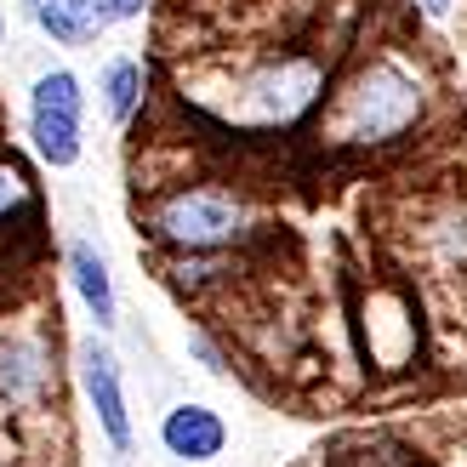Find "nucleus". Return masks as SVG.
<instances>
[{
	"mask_svg": "<svg viewBox=\"0 0 467 467\" xmlns=\"http://www.w3.org/2000/svg\"><path fill=\"white\" fill-rule=\"evenodd\" d=\"M325 86H331V68L302 46H285V52L240 63L234 75L205 80L194 103L228 131H291L314 109H325Z\"/></svg>",
	"mask_w": 467,
	"mask_h": 467,
	"instance_id": "f257e3e1",
	"label": "nucleus"
},
{
	"mask_svg": "<svg viewBox=\"0 0 467 467\" xmlns=\"http://www.w3.org/2000/svg\"><path fill=\"white\" fill-rule=\"evenodd\" d=\"M428 103L433 86L422 68L400 52H377L331 91V103L319 114V137L331 149H365V154L393 149L428 120Z\"/></svg>",
	"mask_w": 467,
	"mask_h": 467,
	"instance_id": "f03ea898",
	"label": "nucleus"
},
{
	"mask_svg": "<svg viewBox=\"0 0 467 467\" xmlns=\"http://www.w3.org/2000/svg\"><path fill=\"white\" fill-rule=\"evenodd\" d=\"M143 234L171 256H234L256 240V205L228 182H177L143 205Z\"/></svg>",
	"mask_w": 467,
	"mask_h": 467,
	"instance_id": "7ed1b4c3",
	"label": "nucleus"
},
{
	"mask_svg": "<svg viewBox=\"0 0 467 467\" xmlns=\"http://www.w3.org/2000/svg\"><path fill=\"white\" fill-rule=\"evenodd\" d=\"M23 126H29V149L40 166H52V171L80 166V154H86V80L63 63H46L29 86V103H23Z\"/></svg>",
	"mask_w": 467,
	"mask_h": 467,
	"instance_id": "20e7f679",
	"label": "nucleus"
},
{
	"mask_svg": "<svg viewBox=\"0 0 467 467\" xmlns=\"http://www.w3.org/2000/svg\"><path fill=\"white\" fill-rule=\"evenodd\" d=\"M57 410V342L46 331H0V416Z\"/></svg>",
	"mask_w": 467,
	"mask_h": 467,
	"instance_id": "39448f33",
	"label": "nucleus"
},
{
	"mask_svg": "<svg viewBox=\"0 0 467 467\" xmlns=\"http://www.w3.org/2000/svg\"><path fill=\"white\" fill-rule=\"evenodd\" d=\"M75 377H80V393L91 416H98V433L109 439L114 462H131V405H126V377H120V354L103 342V337H80L75 348Z\"/></svg>",
	"mask_w": 467,
	"mask_h": 467,
	"instance_id": "423d86ee",
	"label": "nucleus"
},
{
	"mask_svg": "<svg viewBox=\"0 0 467 467\" xmlns=\"http://www.w3.org/2000/svg\"><path fill=\"white\" fill-rule=\"evenodd\" d=\"M410 245H416V263L433 285H456L467 279V200H439L428 205L410 228Z\"/></svg>",
	"mask_w": 467,
	"mask_h": 467,
	"instance_id": "0eeeda50",
	"label": "nucleus"
},
{
	"mask_svg": "<svg viewBox=\"0 0 467 467\" xmlns=\"http://www.w3.org/2000/svg\"><path fill=\"white\" fill-rule=\"evenodd\" d=\"M416 342H422V325L405 291H370L365 302V354L377 359V370H405Z\"/></svg>",
	"mask_w": 467,
	"mask_h": 467,
	"instance_id": "6e6552de",
	"label": "nucleus"
},
{
	"mask_svg": "<svg viewBox=\"0 0 467 467\" xmlns=\"http://www.w3.org/2000/svg\"><path fill=\"white\" fill-rule=\"evenodd\" d=\"M160 445H166V456H177V462H217L228 451V422L212 405L182 400V405H171L160 416Z\"/></svg>",
	"mask_w": 467,
	"mask_h": 467,
	"instance_id": "1a4fd4ad",
	"label": "nucleus"
},
{
	"mask_svg": "<svg viewBox=\"0 0 467 467\" xmlns=\"http://www.w3.org/2000/svg\"><path fill=\"white\" fill-rule=\"evenodd\" d=\"M63 268H68V285L86 302V314L98 331H114L120 325V296H114V274H109V256L91 245V240H68L63 245Z\"/></svg>",
	"mask_w": 467,
	"mask_h": 467,
	"instance_id": "9d476101",
	"label": "nucleus"
},
{
	"mask_svg": "<svg viewBox=\"0 0 467 467\" xmlns=\"http://www.w3.org/2000/svg\"><path fill=\"white\" fill-rule=\"evenodd\" d=\"M17 12L29 17V29H40L52 46H91L103 35L98 0H17Z\"/></svg>",
	"mask_w": 467,
	"mask_h": 467,
	"instance_id": "9b49d317",
	"label": "nucleus"
},
{
	"mask_svg": "<svg viewBox=\"0 0 467 467\" xmlns=\"http://www.w3.org/2000/svg\"><path fill=\"white\" fill-rule=\"evenodd\" d=\"M98 98H103L109 126H131L143 114V98H149V68L137 57H109L98 68Z\"/></svg>",
	"mask_w": 467,
	"mask_h": 467,
	"instance_id": "f8f14e48",
	"label": "nucleus"
},
{
	"mask_svg": "<svg viewBox=\"0 0 467 467\" xmlns=\"http://www.w3.org/2000/svg\"><path fill=\"white\" fill-rule=\"evenodd\" d=\"M35 212H40L35 171L23 166L12 149H0V223H12V217H35Z\"/></svg>",
	"mask_w": 467,
	"mask_h": 467,
	"instance_id": "ddd939ff",
	"label": "nucleus"
},
{
	"mask_svg": "<svg viewBox=\"0 0 467 467\" xmlns=\"http://www.w3.org/2000/svg\"><path fill=\"white\" fill-rule=\"evenodd\" d=\"M166 274H171L177 291H205V285H217L228 274V256H171Z\"/></svg>",
	"mask_w": 467,
	"mask_h": 467,
	"instance_id": "4468645a",
	"label": "nucleus"
},
{
	"mask_svg": "<svg viewBox=\"0 0 467 467\" xmlns=\"http://www.w3.org/2000/svg\"><path fill=\"white\" fill-rule=\"evenodd\" d=\"M182 348H189V354L200 359V370H205V377H217V382H228V377H234V370H228V354H223V348H217L212 337L200 331V325H189V337H182Z\"/></svg>",
	"mask_w": 467,
	"mask_h": 467,
	"instance_id": "2eb2a0df",
	"label": "nucleus"
},
{
	"mask_svg": "<svg viewBox=\"0 0 467 467\" xmlns=\"http://www.w3.org/2000/svg\"><path fill=\"white\" fill-rule=\"evenodd\" d=\"M149 12V0H98V23L103 29H114V23H137Z\"/></svg>",
	"mask_w": 467,
	"mask_h": 467,
	"instance_id": "dca6fc26",
	"label": "nucleus"
},
{
	"mask_svg": "<svg viewBox=\"0 0 467 467\" xmlns=\"http://www.w3.org/2000/svg\"><path fill=\"white\" fill-rule=\"evenodd\" d=\"M416 6H422L428 17H445V12H451V0H416Z\"/></svg>",
	"mask_w": 467,
	"mask_h": 467,
	"instance_id": "f3484780",
	"label": "nucleus"
},
{
	"mask_svg": "<svg viewBox=\"0 0 467 467\" xmlns=\"http://www.w3.org/2000/svg\"><path fill=\"white\" fill-rule=\"evenodd\" d=\"M0 46H6V6H0Z\"/></svg>",
	"mask_w": 467,
	"mask_h": 467,
	"instance_id": "a211bd4d",
	"label": "nucleus"
}]
</instances>
